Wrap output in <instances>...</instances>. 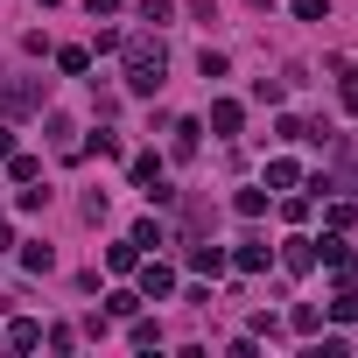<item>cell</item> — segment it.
<instances>
[{"instance_id":"obj_19","label":"cell","mask_w":358,"mask_h":358,"mask_svg":"<svg viewBox=\"0 0 358 358\" xmlns=\"http://www.w3.org/2000/svg\"><path fill=\"white\" fill-rule=\"evenodd\" d=\"M169 15H176V8H169V0H141V22H155V29H162Z\"/></svg>"},{"instance_id":"obj_17","label":"cell","mask_w":358,"mask_h":358,"mask_svg":"<svg viewBox=\"0 0 358 358\" xmlns=\"http://www.w3.org/2000/svg\"><path fill=\"white\" fill-rule=\"evenodd\" d=\"M85 64H92V50H78V43H71V50H57V71H85Z\"/></svg>"},{"instance_id":"obj_11","label":"cell","mask_w":358,"mask_h":358,"mask_svg":"<svg viewBox=\"0 0 358 358\" xmlns=\"http://www.w3.org/2000/svg\"><path fill=\"white\" fill-rule=\"evenodd\" d=\"M337 78H344V113L358 120V64H337Z\"/></svg>"},{"instance_id":"obj_23","label":"cell","mask_w":358,"mask_h":358,"mask_svg":"<svg viewBox=\"0 0 358 358\" xmlns=\"http://www.w3.org/2000/svg\"><path fill=\"white\" fill-rule=\"evenodd\" d=\"M253 8H274V0H253Z\"/></svg>"},{"instance_id":"obj_16","label":"cell","mask_w":358,"mask_h":358,"mask_svg":"<svg viewBox=\"0 0 358 358\" xmlns=\"http://www.w3.org/2000/svg\"><path fill=\"white\" fill-rule=\"evenodd\" d=\"M295 176H302L295 162H267V183H274V190H288V183H295Z\"/></svg>"},{"instance_id":"obj_7","label":"cell","mask_w":358,"mask_h":358,"mask_svg":"<svg viewBox=\"0 0 358 358\" xmlns=\"http://www.w3.org/2000/svg\"><path fill=\"white\" fill-rule=\"evenodd\" d=\"M106 260H113V274H134V267H141V253H134V239H120V246H106Z\"/></svg>"},{"instance_id":"obj_15","label":"cell","mask_w":358,"mask_h":358,"mask_svg":"<svg viewBox=\"0 0 358 358\" xmlns=\"http://www.w3.org/2000/svg\"><path fill=\"white\" fill-rule=\"evenodd\" d=\"M197 134H204L197 120H183V127H176V155H197Z\"/></svg>"},{"instance_id":"obj_3","label":"cell","mask_w":358,"mask_h":358,"mask_svg":"<svg viewBox=\"0 0 358 358\" xmlns=\"http://www.w3.org/2000/svg\"><path fill=\"white\" fill-rule=\"evenodd\" d=\"M29 106H43V85H8L0 92V113H29Z\"/></svg>"},{"instance_id":"obj_24","label":"cell","mask_w":358,"mask_h":358,"mask_svg":"<svg viewBox=\"0 0 358 358\" xmlns=\"http://www.w3.org/2000/svg\"><path fill=\"white\" fill-rule=\"evenodd\" d=\"M43 8H50V0H43Z\"/></svg>"},{"instance_id":"obj_1","label":"cell","mask_w":358,"mask_h":358,"mask_svg":"<svg viewBox=\"0 0 358 358\" xmlns=\"http://www.w3.org/2000/svg\"><path fill=\"white\" fill-rule=\"evenodd\" d=\"M162 71H169L162 43H127V92H162Z\"/></svg>"},{"instance_id":"obj_9","label":"cell","mask_w":358,"mask_h":358,"mask_svg":"<svg viewBox=\"0 0 358 358\" xmlns=\"http://www.w3.org/2000/svg\"><path fill=\"white\" fill-rule=\"evenodd\" d=\"M267 260H274V253H267V246H260V239H253V246H239V274H260V267H267Z\"/></svg>"},{"instance_id":"obj_2","label":"cell","mask_w":358,"mask_h":358,"mask_svg":"<svg viewBox=\"0 0 358 358\" xmlns=\"http://www.w3.org/2000/svg\"><path fill=\"white\" fill-rule=\"evenodd\" d=\"M134 183H141L148 197H169V190H162V155H134Z\"/></svg>"},{"instance_id":"obj_18","label":"cell","mask_w":358,"mask_h":358,"mask_svg":"<svg viewBox=\"0 0 358 358\" xmlns=\"http://www.w3.org/2000/svg\"><path fill=\"white\" fill-rule=\"evenodd\" d=\"M106 309H113V316H134V309H141V295H127V288H113V295H106Z\"/></svg>"},{"instance_id":"obj_12","label":"cell","mask_w":358,"mask_h":358,"mask_svg":"<svg viewBox=\"0 0 358 358\" xmlns=\"http://www.w3.org/2000/svg\"><path fill=\"white\" fill-rule=\"evenodd\" d=\"M8 169H15V183H36V176H43V162H36V155H8Z\"/></svg>"},{"instance_id":"obj_21","label":"cell","mask_w":358,"mask_h":358,"mask_svg":"<svg viewBox=\"0 0 358 358\" xmlns=\"http://www.w3.org/2000/svg\"><path fill=\"white\" fill-rule=\"evenodd\" d=\"M15 155V127H0V162H8Z\"/></svg>"},{"instance_id":"obj_10","label":"cell","mask_w":358,"mask_h":358,"mask_svg":"<svg viewBox=\"0 0 358 358\" xmlns=\"http://www.w3.org/2000/svg\"><path fill=\"white\" fill-rule=\"evenodd\" d=\"M190 267H197V274H218L225 253H218V246H190Z\"/></svg>"},{"instance_id":"obj_6","label":"cell","mask_w":358,"mask_h":358,"mask_svg":"<svg viewBox=\"0 0 358 358\" xmlns=\"http://www.w3.org/2000/svg\"><path fill=\"white\" fill-rule=\"evenodd\" d=\"M239 120H246L239 99H218V106H211V127H218V134H239Z\"/></svg>"},{"instance_id":"obj_13","label":"cell","mask_w":358,"mask_h":358,"mask_svg":"<svg viewBox=\"0 0 358 358\" xmlns=\"http://www.w3.org/2000/svg\"><path fill=\"white\" fill-rule=\"evenodd\" d=\"M232 204H239V218H260V211H267V190H239Z\"/></svg>"},{"instance_id":"obj_14","label":"cell","mask_w":358,"mask_h":358,"mask_svg":"<svg viewBox=\"0 0 358 358\" xmlns=\"http://www.w3.org/2000/svg\"><path fill=\"white\" fill-rule=\"evenodd\" d=\"M22 267H29V274H50V267H57V253H50V246H29V253H22Z\"/></svg>"},{"instance_id":"obj_5","label":"cell","mask_w":358,"mask_h":358,"mask_svg":"<svg viewBox=\"0 0 358 358\" xmlns=\"http://www.w3.org/2000/svg\"><path fill=\"white\" fill-rule=\"evenodd\" d=\"M169 288H176V274H169L162 260H148V267H141V295H155V302H162Z\"/></svg>"},{"instance_id":"obj_8","label":"cell","mask_w":358,"mask_h":358,"mask_svg":"<svg viewBox=\"0 0 358 358\" xmlns=\"http://www.w3.org/2000/svg\"><path fill=\"white\" fill-rule=\"evenodd\" d=\"M8 344H15V351H36V344H43V323H29V316H22V323L8 330Z\"/></svg>"},{"instance_id":"obj_20","label":"cell","mask_w":358,"mask_h":358,"mask_svg":"<svg viewBox=\"0 0 358 358\" xmlns=\"http://www.w3.org/2000/svg\"><path fill=\"white\" fill-rule=\"evenodd\" d=\"M295 15H302V22H330V8H323V0H295Z\"/></svg>"},{"instance_id":"obj_22","label":"cell","mask_w":358,"mask_h":358,"mask_svg":"<svg viewBox=\"0 0 358 358\" xmlns=\"http://www.w3.org/2000/svg\"><path fill=\"white\" fill-rule=\"evenodd\" d=\"M8 246H15V232H8V225H0V253H8Z\"/></svg>"},{"instance_id":"obj_4","label":"cell","mask_w":358,"mask_h":358,"mask_svg":"<svg viewBox=\"0 0 358 358\" xmlns=\"http://www.w3.org/2000/svg\"><path fill=\"white\" fill-rule=\"evenodd\" d=\"M281 267H288V274H309V267H316V239H288Z\"/></svg>"}]
</instances>
